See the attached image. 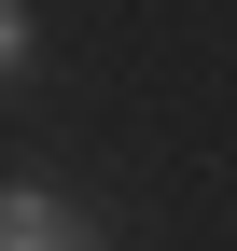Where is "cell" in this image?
I'll list each match as a JSON object with an SVG mask.
<instances>
[{"mask_svg": "<svg viewBox=\"0 0 237 251\" xmlns=\"http://www.w3.org/2000/svg\"><path fill=\"white\" fill-rule=\"evenodd\" d=\"M28 42H42V28H28V0H0V84L28 70Z\"/></svg>", "mask_w": 237, "mask_h": 251, "instance_id": "7a4b0ae2", "label": "cell"}, {"mask_svg": "<svg viewBox=\"0 0 237 251\" xmlns=\"http://www.w3.org/2000/svg\"><path fill=\"white\" fill-rule=\"evenodd\" d=\"M0 251H98V237H84V209H56V196H0Z\"/></svg>", "mask_w": 237, "mask_h": 251, "instance_id": "6da1fadb", "label": "cell"}]
</instances>
